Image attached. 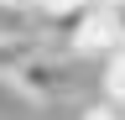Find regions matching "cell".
<instances>
[{"label":"cell","mask_w":125,"mask_h":120,"mask_svg":"<svg viewBox=\"0 0 125 120\" xmlns=\"http://www.w3.org/2000/svg\"><path fill=\"white\" fill-rule=\"evenodd\" d=\"M10 89L21 99H31V104H62V99L78 94V68H73V57H62V52H37L10 78Z\"/></svg>","instance_id":"6da1fadb"},{"label":"cell","mask_w":125,"mask_h":120,"mask_svg":"<svg viewBox=\"0 0 125 120\" xmlns=\"http://www.w3.org/2000/svg\"><path fill=\"white\" fill-rule=\"evenodd\" d=\"M37 52H47V47H42V37H0V78L10 84V78H16V73H21Z\"/></svg>","instance_id":"7a4b0ae2"},{"label":"cell","mask_w":125,"mask_h":120,"mask_svg":"<svg viewBox=\"0 0 125 120\" xmlns=\"http://www.w3.org/2000/svg\"><path fill=\"white\" fill-rule=\"evenodd\" d=\"M99 84H104V99L115 104V110H125V52L104 57V68H99Z\"/></svg>","instance_id":"3957f363"},{"label":"cell","mask_w":125,"mask_h":120,"mask_svg":"<svg viewBox=\"0 0 125 120\" xmlns=\"http://www.w3.org/2000/svg\"><path fill=\"white\" fill-rule=\"evenodd\" d=\"M78 120H120V110H115L109 99H99V104H89V110L78 115Z\"/></svg>","instance_id":"277c9868"},{"label":"cell","mask_w":125,"mask_h":120,"mask_svg":"<svg viewBox=\"0 0 125 120\" xmlns=\"http://www.w3.org/2000/svg\"><path fill=\"white\" fill-rule=\"evenodd\" d=\"M109 16H115V32H120V47H125V0L109 5Z\"/></svg>","instance_id":"5b68a950"},{"label":"cell","mask_w":125,"mask_h":120,"mask_svg":"<svg viewBox=\"0 0 125 120\" xmlns=\"http://www.w3.org/2000/svg\"><path fill=\"white\" fill-rule=\"evenodd\" d=\"M78 5H115V0H78Z\"/></svg>","instance_id":"8992f818"}]
</instances>
